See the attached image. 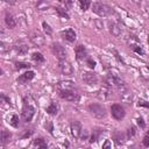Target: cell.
<instances>
[{
    "mask_svg": "<svg viewBox=\"0 0 149 149\" xmlns=\"http://www.w3.org/2000/svg\"><path fill=\"white\" fill-rule=\"evenodd\" d=\"M104 81H105V85L108 86L111 90H112V88H115V90H118V91L121 92V93L128 91L127 84H126L119 76H116V74L108 73V74L104 78Z\"/></svg>",
    "mask_w": 149,
    "mask_h": 149,
    "instance_id": "obj_1",
    "label": "cell"
},
{
    "mask_svg": "<svg viewBox=\"0 0 149 149\" xmlns=\"http://www.w3.org/2000/svg\"><path fill=\"white\" fill-rule=\"evenodd\" d=\"M36 113V108L33 105L29 97L22 98V111H21V119L24 122H30Z\"/></svg>",
    "mask_w": 149,
    "mask_h": 149,
    "instance_id": "obj_2",
    "label": "cell"
},
{
    "mask_svg": "<svg viewBox=\"0 0 149 149\" xmlns=\"http://www.w3.org/2000/svg\"><path fill=\"white\" fill-rule=\"evenodd\" d=\"M57 93L61 99L70 102H78L80 100L79 93L76 92L72 87H57Z\"/></svg>",
    "mask_w": 149,
    "mask_h": 149,
    "instance_id": "obj_3",
    "label": "cell"
},
{
    "mask_svg": "<svg viewBox=\"0 0 149 149\" xmlns=\"http://www.w3.org/2000/svg\"><path fill=\"white\" fill-rule=\"evenodd\" d=\"M91 7H92V12L100 17H106L113 13V8L105 2L95 1V2H92Z\"/></svg>",
    "mask_w": 149,
    "mask_h": 149,
    "instance_id": "obj_4",
    "label": "cell"
},
{
    "mask_svg": "<svg viewBox=\"0 0 149 149\" xmlns=\"http://www.w3.org/2000/svg\"><path fill=\"white\" fill-rule=\"evenodd\" d=\"M87 111L90 112V114L97 119H105L107 116V111L106 107L102 104L99 102H91L87 106Z\"/></svg>",
    "mask_w": 149,
    "mask_h": 149,
    "instance_id": "obj_5",
    "label": "cell"
},
{
    "mask_svg": "<svg viewBox=\"0 0 149 149\" xmlns=\"http://www.w3.org/2000/svg\"><path fill=\"white\" fill-rule=\"evenodd\" d=\"M50 50L52 52V55L58 59V61H63V59H68V51L65 49V47L63 44H61L59 42H52L50 44Z\"/></svg>",
    "mask_w": 149,
    "mask_h": 149,
    "instance_id": "obj_6",
    "label": "cell"
},
{
    "mask_svg": "<svg viewBox=\"0 0 149 149\" xmlns=\"http://www.w3.org/2000/svg\"><path fill=\"white\" fill-rule=\"evenodd\" d=\"M109 111H111L112 118L116 121H121L126 116V109L120 104H112L109 107Z\"/></svg>",
    "mask_w": 149,
    "mask_h": 149,
    "instance_id": "obj_7",
    "label": "cell"
},
{
    "mask_svg": "<svg viewBox=\"0 0 149 149\" xmlns=\"http://www.w3.org/2000/svg\"><path fill=\"white\" fill-rule=\"evenodd\" d=\"M58 70L64 76H71V74H73V71H74L71 62H69L68 59L58 61Z\"/></svg>",
    "mask_w": 149,
    "mask_h": 149,
    "instance_id": "obj_8",
    "label": "cell"
},
{
    "mask_svg": "<svg viewBox=\"0 0 149 149\" xmlns=\"http://www.w3.org/2000/svg\"><path fill=\"white\" fill-rule=\"evenodd\" d=\"M81 79H83V81H84L85 84H87V85H90V86L97 85L98 81H99L98 74H97L95 72H93V71H85V72H83Z\"/></svg>",
    "mask_w": 149,
    "mask_h": 149,
    "instance_id": "obj_9",
    "label": "cell"
},
{
    "mask_svg": "<svg viewBox=\"0 0 149 149\" xmlns=\"http://www.w3.org/2000/svg\"><path fill=\"white\" fill-rule=\"evenodd\" d=\"M74 55H76V59L78 62H81V61H86L87 57H88V52H87V49L84 44L79 43L74 47Z\"/></svg>",
    "mask_w": 149,
    "mask_h": 149,
    "instance_id": "obj_10",
    "label": "cell"
},
{
    "mask_svg": "<svg viewBox=\"0 0 149 149\" xmlns=\"http://www.w3.org/2000/svg\"><path fill=\"white\" fill-rule=\"evenodd\" d=\"M59 35H61V37H62L64 41H66V42H69V43H73V42L76 41V38H77L76 31H74V29L71 28V27H70V28H66V29H64V30H61Z\"/></svg>",
    "mask_w": 149,
    "mask_h": 149,
    "instance_id": "obj_11",
    "label": "cell"
},
{
    "mask_svg": "<svg viewBox=\"0 0 149 149\" xmlns=\"http://www.w3.org/2000/svg\"><path fill=\"white\" fill-rule=\"evenodd\" d=\"M34 78H35V71L28 70V71H26L24 73L20 74V76L16 78V83H17L19 85H26V84H28L29 81H31Z\"/></svg>",
    "mask_w": 149,
    "mask_h": 149,
    "instance_id": "obj_12",
    "label": "cell"
},
{
    "mask_svg": "<svg viewBox=\"0 0 149 149\" xmlns=\"http://www.w3.org/2000/svg\"><path fill=\"white\" fill-rule=\"evenodd\" d=\"M106 129L102 128V127H99V126H94L91 130V134H90V139H88V142L92 144V143H95L98 142V140L100 139V136L102 134H105Z\"/></svg>",
    "mask_w": 149,
    "mask_h": 149,
    "instance_id": "obj_13",
    "label": "cell"
},
{
    "mask_svg": "<svg viewBox=\"0 0 149 149\" xmlns=\"http://www.w3.org/2000/svg\"><path fill=\"white\" fill-rule=\"evenodd\" d=\"M112 140L114 141V143H115L118 147H120V146H122V144L127 141L126 133H123V132H121V130H119V129H115V130H113V133H112Z\"/></svg>",
    "mask_w": 149,
    "mask_h": 149,
    "instance_id": "obj_14",
    "label": "cell"
},
{
    "mask_svg": "<svg viewBox=\"0 0 149 149\" xmlns=\"http://www.w3.org/2000/svg\"><path fill=\"white\" fill-rule=\"evenodd\" d=\"M83 129H84V128H83L81 123H80L79 121H77V120H74V121H72V122L70 123L71 135H72L74 139H79V136H80V134H81Z\"/></svg>",
    "mask_w": 149,
    "mask_h": 149,
    "instance_id": "obj_15",
    "label": "cell"
},
{
    "mask_svg": "<svg viewBox=\"0 0 149 149\" xmlns=\"http://www.w3.org/2000/svg\"><path fill=\"white\" fill-rule=\"evenodd\" d=\"M29 40L31 41V43L34 45H37V47H42L44 44V42H45L43 35L41 33H38V31H33L29 35Z\"/></svg>",
    "mask_w": 149,
    "mask_h": 149,
    "instance_id": "obj_16",
    "label": "cell"
},
{
    "mask_svg": "<svg viewBox=\"0 0 149 149\" xmlns=\"http://www.w3.org/2000/svg\"><path fill=\"white\" fill-rule=\"evenodd\" d=\"M5 23H6V26H7L9 29L15 28L16 24H17V21H16V19H15V16H14L9 10H6V12H5Z\"/></svg>",
    "mask_w": 149,
    "mask_h": 149,
    "instance_id": "obj_17",
    "label": "cell"
},
{
    "mask_svg": "<svg viewBox=\"0 0 149 149\" xmlns=\"http://www.w3.org/2000/svg\"><path fill=\"white\" fill-rule=\"evenodd\" d=\"M59 108H61L59 107V104L56 102V101H54V100H51L50 104L45 107V112H47V114H49L51 116H56L58 114V112H59Z\"/></svg>",
    "mask_w": 149,
    "mask_h": 149,
    "instance_id": "obj_18",
    "label": "cell"
},
{
    "mask_svg": "<svg viewBox=\"0 0 149 149\" xmlns=\"http://www.w3.org/2000/svg\"><path fill=\"white\" fill-rule=\"evenodd\" d=\"M14 50L16 51V54L19 55H26L29 51V47L27 45V43H24L23 41H17L14 45H13Z\"/></svg>",
    "mask_w": 149,
    "mask_h": 149,
    "instance_id": "obj_19",
    "label": "cell"
},
{
    "mask_svg": "<svg viewBox=\"0 0 149 149\" xmlns=\"http://www.w3.org/2000/svg\"><path fill=\"white\" fill-rule=\"evenodd\" d=\"M33 148L34 149H48V142L44 137L38 136L33 141Z\"/></svg>",
    "mask_w": 149,
    "mask_h": 149,
    "instance_id": "obj_20",
    "label": "cell"
},
{
    "mask_svg": "<svg viewBox=\"0 0 149 149\" xmlns=\"http://www.w3.org/2000/svg\"><path fill=\"white\" fill-rule=\"evenodd\" d=\"M55 10L57 13V15L62 19H65V20H70V14H69V9H66L64 6H59L57 5L55 7Z\"/></svg>",
    "mask_w": 149,
    "mask_h": 149,
    "instance_id": "obj_21",
    "label": "cell"
},
{
    "mask_svg": "<svg viewBox=\"0 0 149 149\" xmlns=\"http://www.w3.org/2000/svg\"><path fill=\"white\" fill-rule=\"evenodd\" d=\"M98 94H97V97L100 99V100H107L108 99V97H109V94H111V88L108 87V86H106V85H104L98 92H97Z\"/></svg>",
    "mask_w": 149,
    "mask_h": 149,
    "instance_id": "obj_22",
    "label": "cell"
},
{
    "mask_svg": "<svg viewBox=\"0 0 149 149\" xmlns=\"http://www.w3.org/2000/svg\"><path fill=\"white\" fill-rule=\"evenodd\" d=\"M12 136H13V134L9 130H7L6 128H2V130H1V144L6 146L7 143H9L12 140Z\"/></svg>",
    "mask_w": 149,
    "mask_h": 149,
    "instance_id": "obj_23",
    "label": "cell"
},
{
    "mask_svg": "<svg viewBox=\"0 0 149 149\" xmlns=\"http://www.w3.org/2000/svg\"><path fill=\"white\" fill-rule=\"evenodd\" d=\"M31 68V64L28 63V62H23V61H16L14 62V69L16 71H20V70H30Z\"/></svg>",
    "mask_w": 149,
    "mask_h": 149,
    "instance_id": "obj_24",
    "label": "cell"
},
{
    "mask_svg": "<svg viewBox=\"0 0 149 149\" xmlns=\"http://www.w3.org/2000/svg\"><path fill=\"white\" fill-rule=\"evenodd\" d=\"M30 57H31V61H34V62L37 63V64H42V63L45 62V57H44L43 54L40 52V51H34Z\"/></svg>",
    "mask_w": 149,
    "mask_h": 149,
    "instance_id": "obj_25",
    "label": "cell"
},
{
    "mask_svg": "<svg viewBox=\"0 0 149 149\" xmlns=\"http://www.w3.org/2000/svg\"><path fill=\"white\" fill-rule=\"evenodd\" d=\"M8 122H9V125L13 127V128H19V126H20V118H19V115L17 114H12V116L9 118V120H8Z\"/></svg>",
    "mask_w": 149,
    "mask_h": 149,
    "instance_id": "obj_26",
    "label": "cell"
},
{
    "mask_svg": "<svg viewBox=\"0 0 149 149\" xmlns=\"http://www.w3.org/2000/svg\"><path fill=\"white\" fill-rule=\"evenodd\" d=\"M136 133H137L136 127H135L134 125H130V126L127 128V130H126V136H127V140L133 139V137L136 135Z\"/></svg>",
    "mask_w": 149,
    "mask_h": 149,
    "instance_id": "obj_27",
    "label": "cell"
},
{
    "mask_svg": "<svg viewBox=\"0 0 149 149\" xmlns=\"http://www.w3.org/2000/svg\"><path fill=\"white\" fill-rule=\"evenodd\" d=\"M109 31L114 35V36H120V34H121V28H120V26L119 24H116V23H111L109 24Z\"/></svg>",
    "mask_w": 149,
    "mask_h": 149,
    "instance_id": "obj_28",
    "label": "cell"
},
{
    "mask_svg": "<svg viewBox=\"0 0 149 149\" xmlns=\"http://www.w3.org/2000/svg\"><path fill=\"white\" fill-rule=\"evenodd\" d=\"M78 5H79V7H80V9L83 12H86L92 6V2L90 0H79L78 1Z\"/></svg>",
    "mask_w": 149,
    "mask_h": 149,
    "instance_id": "obj_29",
    "label": "cell"
},
{
    "mask_svg": "<svg viewBox=\"0 0 149 149\" xmlns=\"http://www.w3.org/2000/svg\"><path fill=\"white\" fill-rule=\"evenodd\" d=\"M42 28H43V31H44L45 35H48V36H51L52 35V28H51V26L47 21H43L42 22Z\"/></svg>",
    "mask_w": 149,
    "mask_h": 149,
    "instance_id": "obj_30",
    "label": "cell"
},
{
    "mask_svg": "<svg viewBox=\"0 0 149 149\" xmlns=\"http://www.w3.org/2000/svg\"><path fill=\"white\" fill-rule=\"evenodd\" d=\"M49 6H50V3L47 2V1H40V2L36 3V8H37V10H45V9L49 8Z\"/></svg>",
    "mask_w": 149,
    "mask_h": 149,
    "instance_id": "obj_31",
    "label": "cell"
},
{
    "mask_svg": "<svg viewBox=\"0 0 149 149\" xmlns=\"http://www.w3.org/2000/svg\"><path fill=\"white\" fill-rule=\"evenodd\" d=\"M0 98H1V101H2L3 104H7V105H8L9 107H12V106H13V104H12V100H10V98H9V97H8V95H7L6 93H3V92H2V93L0 94Z\"/></svg>",
    "mask_w": 149,
    "mask_h": 149,
    "instance_id": "obj_32",
    "label": "cell"
},
{
    "mask_svg": "<svg viewBox=\"0 0 149 149\" xmlns=\"http://www.w3.org/2000/svg\"><path fill=\"white\" fill-rule=\"evenodd\" d=\"M130 49H132V51H134L135 54H139V55H141V56H143V55H144V50H143V48L141 47V44L134 45V47H132Z\"/></svg>",
    "mask_w": 149,
    "mask_h": 149,
    "instance_id": "obj_33",
    "label": "cell"
},
{
    "mask_svg": "<svg viewBox=\"0 0 149 149\" xmlns=\"http://www.w3.org/2000/svg\"><path fill=\"white\" fill-rule=\"evenodd\" d=\"M85 62H86V65L88 66V69L94 70V68H95V65H97V62H95L92 57H87V59H86Z\"/></svg>",
    "mask_w": 149,
    "mask_h": 149,
    "instance_id": "obj_34",
    "label": "cell"
},
{
    "mask_svg": "<svg viewBox=\"0 0 149 149\" xmlns=\"http://www.w3.org/2000/svg\"><path fill=\"white\" fill-rule=\"evenodd\" d=\"M44 128H45L51 135H54V123H52L50 120H47V121H45V123H44Z\"/></svg>",
    "mask_w": 149,
    "mask_h": 149,
    "instance_id": "obj_35",
    "label": "cell"
},
{
    "mask_svg": "<svg viewBox=\"0 0 149 149\" xmlns=\"http://www.w3.org/2000/svg\"><path fill=\"white\" fill-rule=\"evenodd\" d=\"M142 146L144 148H149V130L146 132V134L143 135V139H142Z\"/></svg>",
    "mask_w": 149,
    "mask_h": 149,
    "instance_id": "obj_36",
    "label": "cell"
},
{
    "mask_svg": "<svg viewBox=\"0 0 149 149\" xmlns=\"http://www.w3.org/2000/svg\"><path fill=\"white\" fill-rule=\"evenodd\" d=\"M33 134H34V130H33V129H24V130H23V134L20 136V139H21V140L28 139V137H30Z\"/></svg>",
    "mask_w": 149,
    "mask_h": 149,
    "instance_id": "obj_37",
    "label": "cell"
},
{
    "mask_svg": "<svg viewBox=\"0 0 149 149\" xmlns=\"http://www.w3.org/2000/svg\"><path fill=\"white\" fill-rule=\"evenodd\" d=\"M88 139H90V133H88V130H87V129H83V132H81V134H80V136H79V140L86 141V140H88Z\"/></svg>",
    "mask_w": 149,
    "mask_h": 149,
    "instance_id": "obj_38",
    "label": "cell"
},
{
    "mask_svg": "<svg viewBox=\"0 0 149 149\" xmlns=\"http://www.w3.org/2000/svg\"><path fill=\"white\" fill-rule=\"evenodd\" d=\"M137 106H139V107H144V108H148V109H149V101H147V100H144V99H139Z\"/></svg>",
    "mask_w": 149,
    "mask_h": 149,
    "instance_id": "obj_39",
    "label": "cell"
},
{
    "mask_svg": "<svg viewBox=\"0 0 149 149\" xmlns=\"http://www.w3.org/2000/svg\"><path fill=\"white\" fill-rule=\"evenodd\" d=\"M136 123H137V126H139L141 129H144V128H146V122H144V119H143L142 116H139V118L136 119Z\"/></svg>",
    "mask_w": 149,
    "mask_h": 149,
    "instance_id": "obj_40",
    "label": "cell"
},
{
    "mask_svg": "<svg viewBox=\"0 0 149 149\" xmlns=\"http://www.w3.org/2000/svg\"><path fill=\"white\" fill-rule=\"evenodd\" d=\"M102 149H112V143L109 140H105V142L102 143Z\"/></svg>",
    "mask_w": 149,
    "mask_h": 149,
    "instance_id": "obj_41",
    "label": "cell"
},
{
    "mask_svg": "<svg viewBox=\"0 0 149 149\" xmlns=\"http://www.w3.org/2000/svg\"><path fill=\"white\" fill-rule=\"evenodd\" d=\"M114 54H115V57H116V58H118V61H119V62H121V63H123V64H125V62H123V61H122V58H121V57H120V55H119V54H118V51H116V50H114Z\"/></svg>",
    "mask_w": 149,
    "mask_h": 149,
    "instance_id": "obj_42",
    "label": "cell"
},
{
    "mask_svg": "<svg viewBox=\"0 0 149 149\" xmlns=\"http://www.w3.org/2000/svg\"><path fill=\"white\" fill-rule=\"evenodd\" d=\"M128 149H135V146H132V147H129Z\"/></svg>",
    "mask_w": 149,
    "mask_h": 149,
    "instance_id": "obj_43",
    "label": "cell"
},
{
    "mask_svg": "<svg viewBox=\"0 0 149 149\" xmlns=\"http://www.w3.org/2000/svg\"><path fill=\"white\" fill-rule=\"evenodd\" d=\"M148 45H149V34H148Z\"/></svg>",
    "mask_w": 149,
    "mask_h": 149,
    "instance_id": "obj_44",
    "label": "cell"
},
{
    "mask_svg": "<svg viewBox=\"0 0 149 149\" xmlns=\"http://www.w3.org/2000/svg\"><path fill=\"white\" fill-rule=\"evenodd\" d=\"M147 69H148V70H149V65H147Z\"/></svg>",
    "mask_w": 149,
    "mask_h": 149,
    "instance_id": "obj_45",
    "label": "cell"
},
{
    "mask_svg": "<svg viewBox=\"0 0 149 149\" xmlns=\"http://www.w3.org/2000/svg\"><path fill=\"white\" fill-rule=\"evenodd\" d=\"M86 149H91V148H90V147H88V148H86Z\"/></svg>",
    "mask_w": 149,
    "mask_h": 149,
    "instance_id": "obj_46",
    "label": "cell"
},
{
    "mask_svg": "<svg viewBox=\"0 0 149 149\" xmlns=\"http://www.w3.org/2000/svg\"><path fill=\"white\" fill-rule=\"evenodd\" d=\"M146 149H149V148H146Z\"/></svg>",
    "mask_w": 149,
    "mask_h": 149,
    "instance_id": "obj_47",
    "label": "cell"
}]
</instances>
